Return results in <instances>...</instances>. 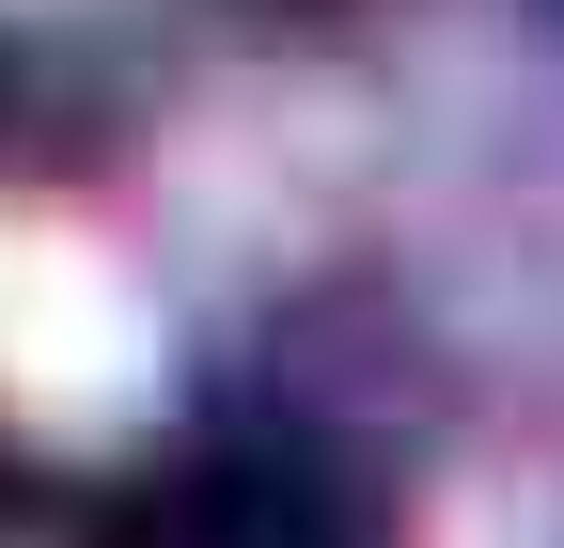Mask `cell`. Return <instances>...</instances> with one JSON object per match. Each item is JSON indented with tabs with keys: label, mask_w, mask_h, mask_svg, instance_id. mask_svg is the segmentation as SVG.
Here are the masks:
<instances>
[{
	"label": "cell",
	"mask_w": 564,
	"mask_h": 548,
	"mask_svg": "<svg viewBox=\"0 0 564 548\" xmlns=\"http://www.w3.org/2000/svg\"><path fill=\"white\" fill-rule=\"evenodd\" d=\"M141 376H158L141 283L79 220H0V407H32L47 439H95L141 407Z\"/></svg>",
	"instance_id": "cell-1"
}]
</instances>
